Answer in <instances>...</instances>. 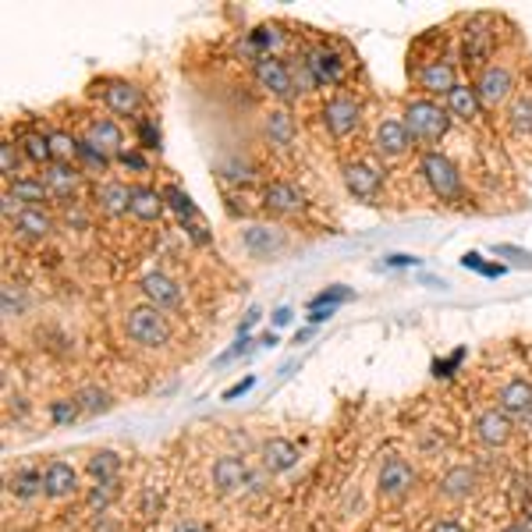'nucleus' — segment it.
Returning a JSON list of instances; mask_svg holds the SVG:
<instances>
[{
  "instance_id": "13d9d810",
  "label": "nucleus",
  "mask_w": 532,
  "mask_h": 532,
  "mask_svg": "<svg viewBox=\"0 0 532 532\" xmlns=\"http://www.w3.org/2000/svg\"><path fill=\"white\" fill-rule=\"evenodd\" d=\"M188 231H192V238H195V241H199V245H202V241H206V227H202V224H192V227H188Z\"/></svg>"
},
{
  "instance_id": "423d86ee",
  "label": "nucleus",
  "mask_w": 532,
  "mask_h": 532,
  "mask_svg": "<svg viewBox=\"0 0 532 532\" xmlns=\"http://www.w3.org/2000/svg\"><path fill=\"white\" fill-rule=\"evenodd\" d=\"M323 121H327V132H331L334 139H345V135H352V132L359 128L362 110H359V103H355L352 96H338V100H331V103L323 107Z\"/></svg>"
},
{
  "instance_id": "a211bd4d",
  "label": "nucleus",
  "mask_w": 532,
  "mask_h": 532,
  "mask_svg": "<svg viewBox=\"0 0 532 532\" xmlns=\"http://www.w3.org/2000/svg\"><path fill=\"white\" fill-rule=\"evenodd\" d=\"M500 412L507 415H525L532 412V384L528 380H511L500 387Z\"/></svg>"
},
{
  "instance_id": "e433bc0d",
  "label": "nucleus",
  "mask_w": 532,
  "mask_h": 532,
  "mask_svg": "<svg viewBox=\"0 0 532 532\" xmlns=\"http://www.w3.org/2000/svg\"><path fill=\"white\" fill-rule=\"evenodd\" d=\"M288 68H292V82H295V93H309V89H316V86H320L306 57H295V65H288Z\"/></svg>"
},
{
  "instance_id": "a878e982",
  "label": "nucleus",
  "mask_w": 532,
  "mask_h": 532,
  "mask_svg": "<svg viewBox=\"0 0 532 532\" xmlns=\"http://www.w3.org/2000/svg\"><path fill=\"white\" fill-rule=\"evenodd\" d=\"M8 192H11L19 202H26V206H40V202L50 195V188H47L43 178H15V181L8 185Z\"/></svg>"
},
{
  "instance_id": "20e7f679",
  "label": "nucleus",
  "mask_w": 532,
  "mask_h": 532,
  "mask_svg": "<svg viewBox=\"0 0 532 532\" xmlns=\"http://www.w3.org/2000/svg\"><path fill=\"white\" fill-rule=\"evenodd\" d=\"M252 75H255V82L266 89V93H274V96H281V100H288V96H295V82H292V68L281 61V57H274V54H266V57H259L255 61V68H252Z\"/></svg>"
},
{
  "instance_id": "603ef678",
  "label": "nucleus",
  "mask_w": 532,
  "mask_h": 532,
  "mask_svg": "<svg viewBox=\"0 0 532 532\" xmlns=\"http://www.w3.org/2000/svg\"><path fill=\"white\" fill-rule=\"evenodd\" d=\"M331 316H334V306H313V309H309V320H313V323H323V320H331Z\"/></svg>"
},
{
  "instance_id": "a18cd8bd",
  "label": "nucleus",
  "mask_w": 532,
  "mask_h": 532,
  "mask_svg": "<svg viewBox=\"0 0 532 532\" xmlns=\"http://www.w3.org/2000/svg\"><path fill=\"white\" fill-rule=\"evenodd\" d=\"M118 163L132 167L135 174H149V160H146L139 149H121V153H118Z\"/></svg>"
},
{
  "instance_id": "4d7b16f0",
  "label": "nucleus",
  "mask_w": 532,
  "mask_h": 532,
  "mask_svg": "<svg viewBox=\"0 0 532 532\" xmlns=\"http://www.w3.org/2000/svg\"><path fill=\"white\" fill-rule=\"evenodd\" d=\"M433 532H465V528H461L458 521H437V525H433Z\"/></svg>"
},
{
  "instance_id": "f03ea898",
  "label": "nucleus",
  "mask_w": 532,
  "mask_h": 532,
  "mask_svg": "<svg viewBox=\"0 0 532 532\" xmlns=\"http://www.w3.org/2000/svg\"><path fill=\"white\" fill-rule=\"evenodd\" d=\"M125 327H128V338H132L135 345H146V348H160V345H167V338H171V327H167V320L160 316L156 306H139V309H132L128 320H125Z\"/></svg>"
},
{
  "instance_id": "2eb2a0df",
  "label": "nucleus",
  "mask_w": 532,
  "mask_h": 532,
  "mask_svg": "<svg viewBox=\"0 0 532 532\" xmlns=\"http://www.w3.org/2000/svg\"><path fill=\"white\" fill-rule=\"evenodd\" d=\"M475 433H479V440L483 444H507V437H511V419H507V412H500V408H490V412H483L479 419H475Z\"/></svg>"
},
{
  "instance_id": "4c0bfd02",
  "label": "nucleus",
  "mask_w": 532,
  "mask_h": 532,
  "mask_svg": "<svg viewBox=\"0 0 532 532\" xmlns=\"http://www.w3.org/2000/svg\"><path fill=\"white\" fill-rule=\"evenodd\" d=\"M11 490H15V497H33L36 490H43V475L33 472V468L15 472V475H11Z\"/></svg>"
},
{
  "instance_id": "f3484780",
  "label": "nucleus",
  "mask_w": 532,
  "mask_h": 532,
  "mask_svg": "<svg viewBox=\"0 0 532 532\" xmlns=\"http://www.w3.org/2000/svg\"><path fill=\"white\" fill-rule=\"evenodd\" d=\"M345 185H348L352 195L373 199V195L380 192V174H376L373 167H366V163H348V167H345Z\"/></svg>"
},
{
  "instance_id": "39448f33",
  "label": "nucleus",
  "mask_w": 532,
  "mask_h": 532,
  "mask_svg": "<svg viewBox=\"0 0 532 532\" xmlns=\"http://www.w3.org/2000/svg\"><path fill=\"white\" fill-rule=\"evenodd\" d=\"M511 89H514V79H511V72H507L504 65L483 68V75H479V82H475V96H479L483 107H500V103L511 96Z\"/></svg>"
},
{
  "instance_id": "de8ad7c7",
  "label": "nucleus",
  "mask_w": 532,
  "mask_h": 532,
  "mask_svg": "<svg viewBox=\"0 0 532 532\" xmlns=\"http://www.w3.org/2000/svg\"><path fill=\"white\" fill-rule=\"evenodd\" d=\"M114 493H118V483H100V486H96V490L89 493V504L103 511V507H107V504L114 500Z\"/></svg>"
},
{
  "instance_id": "5fc2aeb1",
  "label": "nucleus",
  "mask_w": 532,
  "mask_h": 532,
  "mask_svg": "<svg viewBox=\"0 0 532 532\" xmlns=\"http://www.w3.org/2000/svg\"><path fill=\"white\" fill-rule=\"evenodd\" d=\"M255 323H259V309H252V313H248V316H245V323H241V327H238V338H245V334H248V331H252V327H255Z\"/></svg>"
},
{
  "instance_id": "a19ab883",
  "label": "nucleus",
  "mask_w": 532,
  "mask_h": 532,
  "mask_svg": "<svg viewBox=\"0 0 532 532\" xmlns=\"http://www.w3.org/2000/svg\"><path fill=\"white\" fill-rule=\"evenodd\" d=\"M461 266H468V270H479L483 277H500V274H504V266H500V262H483V255H479V252L461 255Z\"/></svg>"
},
{
  "instance_id": "1a4fd4ad",
  "label": "nucleus",
  "mask_w": 532,
  "mask_h": 532,
  "mask_svg": "<svg viewBox=\"0 0 532 532\" xmlns=\"http://www.w3.org/2000/svg\"><path fill=\"white\" fill-rule=\"evenodd\" d=\"M103 100H107V107H110L114 114H121V118H132V114H139V107H142V93H139L132 82H121V79L107 82Z\"/></svg>"
},
{
  "instance_id": "3c124183",
  "label": "nucleus",
  "mask_w": 532,
  "mask_h": 532,
  "mask_svg": "<svg viewBox=\"0 0 532 532\" xmlns=\"http://www.w3.org/2000/svg\"><path fill=\"white\" fill-rule=\"evenodd\" d=\"M461 355H465V352H454V355L447 359V362H437V366H433V373H437V376H451L447 369H454V366L461 362Z\"/></svg>"
},
{
  "instance_id": "473e14b6",
  "label": "nucleus",
  "mask_w": 532,
  "mask_h": 532,
  "mask_svg": "<svg viewBox=\"0 0 532 532\" xmlns=\"http://www.w3.org/2000/svg\"><path fill=\"white\" fill-rule=\"evenodd\" d=\"M118 465H121V461H118L114 451H100V454L89 458V472H93V479H100V483H114Z\"/></svg>"
},
{
  "instance_id": "ea45409f",
  "label": "nucleus",
  "mask_w": 532,
  "mask_h": 532,
  "mask_svg": "<svg viewBox=\"0 0 532 532\" xmlns=\"http://www.w3.org/2000/svg\"><path fill=\"white\" fill-rule=\"evenodd\" d=\"M79 408H86V412H107V408H110V398H107V391H100V387H82V391H79Z\"/></svg>"
},
{
  "instance_id": "ddd939ff",
  "label": "nucleus",
  "mask_w": 532,
  "mask_h": 532,
  "mask_svg": "<svg viewBox=\"0 0 532 532\" xmlns=\"http://www.w3.org/2000/svg\"><path fill=\"white\" fill-rule=\"evenodd\" d=\"M43 181H47L50 195H57V199H72V195H75V188H79V167L54 160V163L43 171Z\"/></svg>"
},
{
  "instance_id": "c85d7f7f",
  "label": "nucleus",
  "mask_w": 532,
  "mask_h": 532,
  "mask_svg": "<svg viewBox=\"0 0 532 532\" xmlns=\"http://www.w3.org/2000/svg\"><path fill=\"white\" fill-rule=\"evenodd\" d=\"M440 490H444L447 497H468V493L475 490V472L465 468V465H458V468H451V472L444 475Z\"/></svg>"
},
{
  "instance_id": "412c9836",
  "label": "nucleus",
  "mask_w": 532,
  "mask_h": 532,
  "mask_svg": "<svg viewBox=\"0 0 532 532\" xmlns=\"http://www.w3.org/2000/svg\"><path fill=\"white\" fill-rule=\"evenodd\" d=\"M163 195L156 192V188H149V185H132V213L139 217V220H156L160 213H163Z\"/></svg>"
},
{
  "instance_id": "8fccbe9b",
  "label": "nucleus",
  "mask_w": 532,
  "mask_h": 532,
  "mask_svg": "<svg viewBox=\"0 0 532 532\" xmlns=\"http://www.w3.org/2000/svg\"><path fill=\"white\" fill-rule=\"evenodd\" d=\"M22 309V292L15 285H4V316H15Z\"/></svg>"
},
{
  "instance_id": "864d4df0",
  "label": "nucleus",
  "mask_w": 532,
  "mask_h": 532,
  "mask_svg": "<svg viewBox=\"0 0 532 532\" xmlns=\"http://www.w3.org/2000/svg\"><path fill=\"white\" fill-rule=\"evenodd\" d=\"M252 384H255V376H245V380H241V384H234V387H231V391H224V401H231V398H238V394H245V391H248V387H252Z\"/></svg>"
},
{
  "instance_id": "bf43d9fd",
  "label": "nucleus",
  "mask_w": 532,
  "mask_h": 532,
  "mask_svg": "<svg viewBox=\"0 0 532 532\" xmlns=\"http://www.w3.org/2000/svg\"><path fill=\"white\" fill-rule=\"evenodd\" d=\"M387 262H391V266H412L415 259H412V255H391Z\"/></svg>"
},
{
  "instance_id": "cd10ccee",
  "label": "nucleus",
  "mask_w": 532,
  "mask_h": 532,
  "mask_svg": "<svg viewBox=\"0 0 532 532\" xmlns=\"http://www.w3.org/2000/svg\"><path fill=\"white\" fill-rule=\"evenodd\" d=\"M22 153L40 163V167H50L54 163V146H50V135H40V132H29L22 135Z\"/></svg>"
},
{
  "instance_id": "4468645a",
  "label": "nucleus",
  "mask_w": 532,
  "mask_h": 532,
  "mask_svg": "<svg viewBox=\"0 0 532 532\" xmlns=\"http://www.w3.org/2000/svg\"><path fill=\"white\" fill-rule=\"evenodd\" d=\"M96 202L107 217H121V213H132V188L121 185V181H103L96 188Z\"/></svg>"
},
{
  "instance_id": "9b49d317",
  "label": "nucleus",
  "mask_w": 532,
  "mask_h": 532,
  "mask_svg": "<svg viewBox=\"0 0 532 532\" xmlns=\"http://www.w3.org/2000/svg\"><path fill=\"white\" fill-rule=\"evenodd\" d=\"M373 142H376V149H380L384 156H401V153L412 146V135H408L405 121H380Z\"/></svg>"
},
{
  "instance_id": "49530a36",
  "label": "nucleus",
  "mask_w": 532,
  "mask_h": 532,
  "mask_svg": "<svg viewBox=\"0 0 532 532\" xmlns=\"http://www.w3.org/2000/svg\"><path fill=\"white\" fill-rule=\"evenodd\" d=\"M348 299H352L348 288H331V292H320V295L313 299V306H334V309H338V306L348 302Z\"/></svg>"
},
{
  "instance_id": "58836bf2",
  "label": "nucleus",
  "mask_w": 532,
  "mask_h": 532,
  "mask_svg": "<svg viewBox=\"0 0 532 532\" xmlns=\"http://www.w3.org/2000/svg\"><path fill=\"white\" fill-rule=\"evenodd\" d=\"M50 146H54V160H61V163H72V160L79 156V139H72V135H65V132H54V135H50Z\"/></svg>"
},
{
  "instance_id": "c756f323",
  "label": "nucleus",
  "mask_w": 532,
  "mask_h": 532,
  "mask_svg": "<svg viewBox=\"0 0 532 532\" xmlns=\"http://www.w3.org/2000/svg\"><path fill=\"white\" fill-rule=\"evenodd\" d=\"M266 135H270V142H277V146H288L292 135H295L292 114L288 110H270V114H266Z\"/></svg>"
},
{
  "instance_id": "79ce46f5",
  "label": "nucleus",
  "mask_w": 532,
  "mask_h": 532,
  "mask_svg": "<svg viewBox=\"0 0 532 532\" xmlns=\"http://www.w3.org/2000/svg\"><path fill=\"white\" fill-rule=\"evenodd\" d=\"M0 174L8 178V185H11L15 174H19V149H15V142H4V146H0Z\"/></svg>"
},
{
  "instance_id": "c03bdc74",
  "label": "nucleus",
  "mask_w": 532,
  "mask_h": 532,
  "mask_svg": "<svg viewBox=\"0 0 532 532\" xmlns=\"http://www.w3.org/2000/svg\"><path fill=\"white\" fill-rule=\"evenodd\" d=\"M493 255L511 259L514 266H528V270H532V255H528L525 248H514V245H493Z\"/></svg>"
},
{
  "instance_id": "b1692460",
  "label": "nucleus",
  "mask_w": 532,
  "mask_h": 532,
  "mask_svg": "<svg viewBox=\"0 0 532 532\" xmlns=\"http://www.w3.org/2000/svg\"><path fill=\"white\" fill-rule=\"evenodd\" d=\"M245 465L238 461V458H220L217 465H213V486L220 490V493H231V490H238L241 483H245Z\"/></svg>"
},
{
  "instance_id": "393cba45",
  "label": "nucleus",
  "mask_w": 532,
  "mask_h": 532,
  "mask_svg": "<svg viewBox=\"0 0 532 532\" xmlns=\"http://www.w3.org/2000/svg\"><path fill=\"white\" fill-rule=\"evenodd\" d=\"M479 96H475V89H468V86H454L451 93H447V110L454 114V118H461V121H472L475 114H479Z\"/></svg>"
},
{
  "instance_id": "f257e3e1",
  "label": "nucleus",
  "mask_w": 532,
  "mask_h": 532,
  "mask_svg": "<svg viewBox=\"0 0 532 532\" xmlns=\"http://www.w3.org/2000/svg\"><path fill=\"white\" fill-rule=\"evenodd\" d=\"M405 128H408V135H412L415 142H437V139L447 135L451 118H447L444 107H437V103H429V100H415V103H408V110H405Z\"/></svg>"
},
{
  "instance_id": "f8f14e48",
  "label": "nucleus",
  "mask_w": 532,
  "mask_h": 532,
  "mask_svg": "<svg viewBox=\"0 0 532 532\" xmlns=\"http://www.w3.org/2000/svg\"><path fill=\"white\" fill-rule=\"evenodd\" d=\"M262 465L270 468V472H288V468L299 465V447L292 440H281V437L266 440L262 444Z\"/></svg>"
},
{
  "instance_id": "0eeeda50",
  "label": "nucleus",
  "mask_w": 532,
  "mask_h": 532,
  "mask_svg": "<svg viewBox=\"0 0 532 532\" xmlns=\"http://www.w3.org/2000/svg\"><path fill=\"white\" fill-rule=\"evenodd\" d=\"M86 142H89L93 149H100L103 156H114V160H118V153L125 149V135H121L118 121H110V118H96V121H89V128H86Z\"/></svg>"
},
{
  "instance_id": "dca6fc26",
  "label": "nucleus",
  "mask_w": 532,
  "mask_h": 532,
  "mask_svg": "<svg viewBox=\"0 0 532 532\" xmlns=\"http://www.w3.org/2000/svg\"><path fill=\"white\" fill-rule=\"evenodd\" d=\"M306 61H309V68H313V75H316V82H320V86H338V82H341V75H345L341 61H338L327 47L309 50V54H306Z\"/></svg>"
},
{
  "instance_id": "5701e85b",
  "label": "nucleus",
  "mask_w": 532,
  "mask_h": 532,
  "mask_svg": "<svg viewBox=\"0 0 532 532\" xmlns=\"http://www.w3.org/2000/svg\"><path fill=\"white\" fill-rule=\"evenodd\" d=\"M43 490L47 497H65L75 490V468L65 465V461H50L47 472H43Z\"/></svg>"
},
{
  "instance_id": "aec40b11",
  "label": "nucleus",
  "mask_w": 532,
  "mask_h": 532,
  "mask_svg": "<svg viewBox=\"0 0 532 532\" xmlns=\"http://www.w3.org/2000/svg\"><path fill=\"white\" fill-rule=\"evenodd\" d=\"M419 86L426 89V93H451L458 82H454V68L447 65V61H429L422 72H419Z\"/></svg>"
},
{
  "instance_id": "e2e57ef3",
  "label": "nucleus",
  "mask_w": 532,
  "mask_h": 532,
  "mask_svg": "<svg viewBox=\"0 0 532 532\" xmlns=\"http://www.w3.org/2000/svg\"><path fill=\"white\" fill-rule=\"evenodd\" d=\"M504 532H525V525H511V528H504Z\"/></svg>"
},
{
  "instance_id": "6e6d98bb",
  "label": "nucleus",
  "mask_w": 532,
  "mask_h": 532,
  "mask_svg": "<svg viewBox=\"0 0 532 532\" xmlns=\"http://www.w3.org/2000/svg\"><path fill=\"white\" fill-rule=\"evenodd\" d=\"M292 323V309L288 306H281L277 313H274V327H288Z\"/></svg>"
},
{
  "instance_id": "6e6552de",
  "label": "nucleus",
  "mask_w": 532,
  "mask_h": 532,
  "mask_svg": "<svg viewBox=\"0 0 532 532\" xmlns=\"http://www.w3.org/2000/svg\"><path fill=\"white\" fill-rule=\"evenodd\" d=\"M412 483H415V472H412V465H408L405 458H387V461H384V468H380V490H384L387 497L408 493Z\"/></svg>"
},
{
  "instance_id": "4be33fe9",
  "label": "nucleus",
  "mask_w": 532,
  "mask_h": 532,
  "mask_svg": "<svg viewBox=\"0 0 532 532\" xmlns=\"http://www.w3.org/2000/svg\"><path fill=\"white\" fill-rule=\"evenodd\" d=\"M483 26H486V19H472V26L465 33V61H472V65H479L493 50V33H486Z\"/></svg>"
},
{
  "instance_id": "7c9ffc66",
  "label": "nucleus",
  "mask_w": 532,
  "mask_h": 532,
  "mask_svg": "<svg viewBox=\"0 0 532 532\" xmlns=\"http://www.w3.org/2000/svg\"><path fill=\"white\" fill-rule=\"evenodd\" d=\"M277 245H281V234H277L274 227H248V231H245V248L255 252V255H266V252L277 248Z\"/></svg>"
},
{
  "instance_id": "37998d69",
  "label": "nucleus",
  "mask_w": 532,
  "mask_h": 532,
  "mask_svg": "<svg viewBox=\"0 0 532 532\" xmlns=\"http://www.w3.org/2000/svg\"><path fill=\"white\" fill-rule=\"evenodd\" d=\"M50 419H54L57 426H68V422L79 419V405H75V401H54V405H50Z\"/></svg>"
},
{
  "instance_id": "bb28decb",
  "label": "nucleus",
  "mask_w": 532,
  "mask_h": 532,
  "mask_svg": "<svg viewBox=\"0 0 532 532\" xmlns=\"http://www.w3.org/2000/svg\"><path fill=\"white\" fill-rule=\"evenodd\" d=\"M19 231L29 238H47L54 231V220H50V213H43V206H26L19 213Z\"/></svg>"
},
{
  "instance_id": "0e129e2a",
  "label": "nucleus",
  "mask_w": 532,
  "mask_h": 532,
  "mask_svg": "<svg viewBox=\"0 0 532 532\" xmlns=\"http://www.w3.org/2000/svg\"><path fill=\"white\" fill-rule=\"evenodd\" d=\"M525 532H532V518H528V521H525Z\"/></svg>"
},
{
  "instance_id": "9d476101",
  "label": "nucleus",
  "mask_w": 532,
  "mask_h": 532,
  "mask_svg": "<svg viewBox=\"0 0 532 532\" xmlns=\"http://www.w3.org/2000/svg\"><path fill=\"white\" fill-rule=\"evenodd\" d=\"M142 292H146V299H149L156 309H178V306H181V288H178L171 277H163V274L142 277Z\"/></svg>"
},
{
  "instance_id": "72a5a7b5",
  "label": "nucleus",
  "mask_w": 532,
  "mask_h": 532,
  "mask_svg": "<svg viewBox=\"0 0 532 532\" xmlns=\"http://www.w3.org/2000/svg\"><path fill=\"white\" fill-rule=\"evenodd\" d=\"M507 121H511V128L514 132H532V96H518L514 103H511V110H507Z\"/></svg>"
},
{
  "instance_id": "052dcab7",
  "label": "nucleus",
  "mask_w": 532,
  "mask_h": 532,
  "mask_svg": "<svg viewBox=\"0 0 532 532\" xmlns=\"http://www.w3.org/2000/svg\"><path fill=\"white\" fill-rule=\"evenodd\" d=\"M174 532H206V528H202V525H195V521H185V525H178Z\"/></svg>"
},
{
  "instance_id": "2f4dec72",
  "label": "nucleus",
  "mask_w": 532,
  "mask_h": 532,
  "mask_svg": "<svg viewBox=\"0 0 532 532\" xmlns=\"http://www.w3.org/2000/svg\"><path fill=\"white\" fill-rule=\"evenodd\" d=\"M75 160H79V167H82L86 174H103V171L110 167V156H103L100 149H93L86 139L79 142V156H75Z\"/></svg>"
},
{
  "instance_id": "7ed1b4c3",
  "label": "nucleus",
  "mask_w": 532,
  "mask_h": 532,
  "mask_svg": "<svg viewBox=\"0 0 532 532\" xmlns=\"http://www.w3.org/2000/svg\"><path fill=\"white\" fill-rule=\"evenodd\" d=\"M422 174H426L429 188H433L440 199H447V202L461 199V174H458V167H454L447 156L426 153V156H422Z\"/></svg>"
},
{
  "instance_id": "f704fd0d",
  "label": "nucleus",
  "mask_w": 532,
  "mask_h": 532,
  "mask_svg": "<svg viewBox=\"0 0 532 532\" xmlns=\"http://www.w3.org/2000/svg\"><path fill=\"white\" fill-rule=\"evenodd\" d=\"M160 195H163V202L178 213V217H195V206H192V195L188 192H181L178 185H163L160 188Z\"/></svg>"
},
{
  "instance_id": "09e8293b",
  "label": "nucleus",
  "mask_w": 532,
  "mask_h": 532,
  "mask_svg": "<svg viewBox=\"0 0 532 532\" xmlns=\"http://www.w3.org/2000/svg\"><path fill=\"white\" fill-rule=\"evenodd\" d=\"M139 139H142V149H160V132L153 121H139Z\"/></svg>"
},
{
  "instance_id": "680f3d73",
  "label": "nucleus",
  "mask_w": 532,
  "mask_h": 532,
  "mask_svg": "<svg viewBox=\"0 0 532 532\" xmlns=\"http://www.w3.org/2000/svg\"><path fill=\"white\" fill-rule=\"evenodd\" d=\"M521 433H528V437H532V412H525V415H521Z\"/></svg>"
},
{
  "instance_id": "6ab92c4d",
  "label": "nucleus",
  "mask_w": 532,
  "mask_h": 532,
  "mask_svg": "<svg viewBox=\"0 0 532 532\" xmlns=\"http://www.w3.org/2000/svg\"><path fill=\"white\" fill-rule=\"evenodd\" d=\"M262 199L277 213H299L302 209V192L295 185H288V181H270L266 192H262Z\"/></svg>"
},
{
  "instance_id": "c9c22d12",
  "label": "nucleus",
  "mask_w": 532,
  "mask_h": 532,
  "mask_svg": "<svg viewBox=\"0 0 532 532\" xmlns=\"http://www.w3.org/2000/svg\"><path fill=\"white\" fill-rule=\"evenodd\" d=\"M277 43H281L277 26H262V29H255V33L248 36V50H259V57H266V50H274Z\"/></svg>"
}]
</instances>
